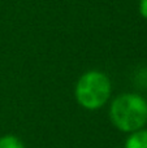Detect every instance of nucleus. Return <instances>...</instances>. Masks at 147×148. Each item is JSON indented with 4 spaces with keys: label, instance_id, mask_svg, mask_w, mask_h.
<instances>
[{
    "label": "nucleus",
    "instance_id": "obj_2",
    "mask_svg": "<svg viewBox=\"0 0 147 148\" xmlns=\"http://www.w3.org/2000/svg\"><path fill=\"white\" fill-rule=\"evenodd\" d=\"M111 95V81L104 73L90 70L77 82L76 97L83 108L95 110L107 103Z\"/></svg>",
    "mask_w": 147,
    "mask_h": 148
},
{
    "label": "nucleus",
    "instance_id": "obj_4",
    "mask_svg": "<svg viewBox=\"0 0 147 148\" xmlns=\"http://www.w3.org/2000/svg\"><path fill=\"white\" fill-rule=\"evenodd\" d=\"M0 148H25L22 142L14 135H4L0 138Z\"/></svg>",
    "mask_w": 147,
    "mask_h": 148
},
{
    "label": "nucleus",
    "instance_id": "obj_3",
    "mask_svg": "<svg viewBox=\"0 0 147 148\" xmlns=\"http://www.w3.org/2000/svg\"><path fill=\"white\" fill-rule=\"evenodd\" d=\"M125 148H147V130L139 129L130 134L125 142Z\"/></svg>",
    "mask_w": 147,
    "mask_h": 148
},
{
    "label": "nucleus",
    "instance_id": "obj_1",
    "mask_svg": "<svg viewBox=\"0 0 147 148\" xmlns=\"http://www.w3.org/2000/svg\"><path fill=\"white\" fill-rule=\"evenodd\" d=\"M109 116L119 130L134 133L147 123V100L137 94H122L112 101Z\"/></svg>",
    "mask_w": 147,
    "mask_h": 148
},
{
    "label": "nucleus",
    "instance_id": "obj_5",
    "mask_svg": "<svg viewBox=\"0 0 147 148\" xmlns=\"http://www.w3.org/2000/svg\"><path fill=\"white\" fill-rule=\"evenodd\" d=\"M139 13L147 20V0H139Z\"/></svg>",
    "mask_w": 147,
    "mask_h": 148
}]
</instances>
